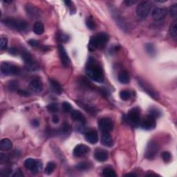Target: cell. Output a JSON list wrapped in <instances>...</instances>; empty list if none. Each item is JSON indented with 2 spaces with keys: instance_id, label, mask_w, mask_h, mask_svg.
Wrapping results in <instances>:
<instances>
[{
  "instance_id": "cell-1",
  "label": "cell",
  "mask_w": 177,
  "mask_h": 177,
  "mask_svg": "<svg viewBox=\"0 0 177 177\" xmlns=\"http://www.w3.org/2000/svg\"><path fill=\"white\" fill-rule=\"evenodd\" d=\"M85 71L87 76L97 83L104 81V74L102 69L93 58H89L87 62Z\"/></svg>"
},
{
  "instance_id": "cell-2",
  "label": "cell",
  "mask_w": 177,
  "mask_h": 177,
  "mask_svg": "<svg viewBox=\"0 0 177 177\" xmlns=\"http://www.w3.org/2000/svg\"><path fill=\"white\" fill-rule=\"evenodd\" d=\"M109 41V35L106 33H100L92 36L89 41L88 48L90 51L101 49L106 46Z\"/></svg>"
},
{
  "instance_id": "cell-3",
  "label": "cell",
  "mask_w": 177,
  "mask_h": 177,
  "mask_svg": "<svg viewBox=\"0 0 177 177\" xmlns=\"http://www.w3.org/2000/svg\"><path fill=\"white\" fill-rule=\"evenodd\" d=\"M2 22L9 29L17 30V31H23L27 27V23L21 19L6 18L4 19Z\"/></svg>"
},
{
  "instance_id": "cell-4",
  "label": "cell",
  "mask_w": 177,
  "mask_h": 177,
  "mask_svg": "<svg viewBox=\"0 0 177 177\" xmlns=\"http://www.w3.org/2000/svg\"><path fill=\"white\" fill-rule=\"evenodd\" d=\"M125 122L132 127H137L140 122V111L138 107H134L129 110L125 117Z\"/></svg>"
},
{
  "instance_id": "cell-5",
  "label": "cell",
  "mask_w": 177,
  "mask_h": 177,
  "mask_svg": "<svg viewBox=\"0 0 177 177\" xmlns=\"http://www.w3.org/2000/svg\"><path fill=\"white\" fill-rule=\"evenodd\" d=\"M159 146L155 140H152L148 143L145 149V156L148 160H153L156 158L158 152Z\"/></svg>"
},
{
  "instance_id": "cell-6",
  "label": "cell",
  "mask_w": 177,
  "mask_h": 177,
  "mask_svg": "<svg viewBox=\"0 0 177 177\" xmlns=\"http://www.w3.org/2000/svg\"><path fill=\"white\" fill-rule=\"evenodd\" d=\"M152 4L149 2H143L136 7V14L140 18L147 17L152 11Z\"/></svg>"
},
{
  "instance_id": "cell-7",
  "label": "cell",
  "mask_w": 177,
  "mask_h": 177,
  "mask_svg": "<svg viewBox=\"0 0 177 177\" xmlns=\"http://www.w3.org/2000/svg\"><path fill=\"white\" fill-rule=\"evenodd\" d=\"M138 84H139V86L142 88L143 91H145L149 96H150L152 98L154 99H158L159 98V95L157 91H156V89L151 85L150 84H149L147 82H146L144 80L138 78Z\"/></svg>"
},
{
  "instance_id": "cell-8",
  "label": "cell",
  "mask_w": 177,
  "mask_h": 177,
  "mask_svg": "<svg viewBox=\"0 0 177 177\" xmlns=\"http://www.w3.org/2000/svg\"><path fill=\"white\" fill-rule=\"evenodd\" d=\"M1 72L4 76L17 75L19 73L18 66L9 62H3L1 65Z\"/></svg>"
},
{
  "instance_id": "cell-9",
  "label": "cell",
  "mask_w": 177,
  "mask_h": 177,
  "mask_svg": "<svg viewBox=\"0 0 177 177\" xmlns=\"http://www.w3.org/2000/svg\"><path fill=\"white\" fill-rule=\"evenodd\" d=\"M25 168L32 172L33 173H37L41 171L42 168V163L41 161L33 158H28L24 162Z\"/></svg>"
},
{
  "instance_id": "cell-10",
  "label": "cell",
  "mask_w": 177,
  "mask_h": 177,
  "mask_svg": "<svg viewBox=\"0 0 177 177\" xmlns=\"http://www.w3.org/2000/svg\"><path fill=\"white\" fill-rule=\"evenodd\" d=\"M98 125L99 129H101L102 133H109L114 129V122L109 118H102V119H101L98 120Z\"/></svg>"
},
{
  "instance_id": "cell-11",
  "label": "cell",
  "mask_w": 177,
  "mask_h": 177,
  "mask_svg": "<svg viewBox=\"0 0 177 177\" xmlns=\"http://www.w3.org/2000/svg\"><path fill=\"white\" fill-rule=\"evenodd\" d=\"M22 58L23 60L24 61L26 65H27V69H29V70L34 71L37 68V65L33 60V57L29 51L26 50H22L21 53Z\"/></svg>"
},
{
  "instance_id": "cell-12",
  "label": "cell",
  "mask_w": 177,
  "mask_h": 177,
  "mask_svg": "<svg viewBox=\"0 0 177 177\" xmlns=\"http://www.w3.org/2000/svg\"><path fill=\"white\" fill-rule=\"evenodd\" d=\"M140 125L145 130H152L156 126V119L150 115H147L142 120H140Z\"/></svg>"
},
{
  "instance_id": "cell-13",
  "label": "cell",
  "mask_w": 177,
  "mask_h": 177,
  "mask_svg": "<svg viewBox=\"0 0 177 177\" xmlns=\"http://www.w3.org/2000/svg\"><path fill=\"white\" fill-rule=\"evenodd\" d=\"M58 51L62 64L65 67H68L69 65H70V58H69L65 47L62 44H59Z\"/></svg>"
},
{
  "instance_id": "cell-14",
  "label": "cell",
  "mask_w": 177,
  "mask_h": 177,
  "mask_svg": "<svg viewBox=\"0 0 177 177\" xmlns=\"http://www.w3.org/2000/svg\"><path fill=\"white\" fill-rule=\"evenodd\" d=\"M25 10L27 13L33 18H38L41 16V11L40 9L31 4H26Z\"/></svg>"
},
{
  "instance_id": "cell-15",
  "label": "cell",
  "mask_w": 177,
  "mask_h": 177,
  "mask_svg": "<svg viewBox=\"0 0 177 177\" xmlns=\"http://www.w3.org/2000/svg\"><path fill=\"white\" fill-rule=\"evenodd\" d=\"M89 150H90V149L88 146L83 144H80L74 148L73 154L75 157H82V156L87 154L89 152Z\"/></svg>"
},
{
  "instance_id": "cell-16",
  "label": "cell",
  "mask_w": 177,
  "mask_h": 177,
  "mask_svg": "<svg viewBox=\"0 0 177 177\" xmlns=\"http://www.w3.org/2000/svg\"><path fill=\"white\" fill-rule=\"evenodd\" d=\"M167 12L168 11L165 8H156L153 10L152 16L156 21H161L166 17Z\"/></svg>"
},
{
  "instance_id": "cell-17",
  "label": "cell",
  "mask_w": 177,
  "mask_h": 177,
  "mask_svg": "<svg viewBox=\"0 0 177 177\" xmlns=\"http://www.w3.org/2000/svg\"><path fill=\"white\" fill-rule=\"evenodd\" d=\"M29 88L34 93H40L42 91L43 84L39 78H35L30 81Z\"/></svg>"
},
{
  "instance_id": "cell-18",
  "label": "cell",
  "mask_w": 177,
  "mask_h": 177,
  "mask_svg": "<svg viewBox=\"0 0 177 177\" xmlns=\"http://www.w3.org/2000/svg\"><path fill=\"white\" fill-rule=\"evenodd\" d=\"M108 152L107 151L103 150V149L98 148L96 149L94 152V158H96V161L99 162H104L108 158Z\"/></svg>"
},
{
  "instance_id": "cell-19",
  "label": "cell",
  "mask_w": 177,
  "mask_h": 177,
  "mask_svg": "<svg viewBox=\"0 0 177 177\" xmlns=\"http://www.w3.org/2000/svg\"><path fill=\"white\" fill-rule=\"evenodd\" d=\"M76 102L79 104L80 107H82V108L85 110L87 112L89 113V114H91V115H96V114H97V113H98V109H97L95 106H94V105L88 104L85 102H83V101H77Z\"/></svg>"
},
{
  "instance_id": "cell-20",
  "label": "cell",
  "mask_w": 177,
  "mask_h": 177,
  "mask_svg": "<svg viewBox=\"0 0 177 177\" xmlns=\"http://www.w3.org/2000/svg\"><path fill=\"white\" fill-rule=\"evenodd\" d=\"M85 139L87 142L91 143V144H96L98 141V135L96 130H89L86 132Z\"/></svg>"
},
{
  "instance_id": "cell-21",
  "label": "cell",
  "mask_w": 177,
  "mask_h": 177,
  "mask_svg": "<svg viewBox=\"0 0 177 177\" xmlns=\"http://www.w3.org/2000/svg\"><path fill=\"white\" fill-rule=\"evenodd\" d=\"M101 143L105 147H111L114 145V140L112 136L108 132H103L101 136Z\"/></svg>"
},
{
  "instance_id": "cell-22",
  "label": "cell",
  "mask_w": 177,
  "mask_h": 177,
  "mask_svg": "<svg viewBox=\"0 0 177 177\" xmlns=\"http://www.w3.org/2000/svg\"><path fill=\"white\" fill-rule=\"evenodd\" d=\"M71 117L73 120L81 122L82 124H85L86 123L85 117L78 110H73L71 113Z\"/></svg>"
},
{
  "instance_id": "cell-23",
  "label": "cell",
  "mask_w": 177,
  "mask_h": 177,
  "mask_svg": "<svg viewBox=\"0 0 177 177\" xmlns=\"http://www.w3.org/2000/svg\"><path fill=\"white\" fill-rule=\"evenodd\" d=\"M49 84L52 90L58 95H60L62 93V88L60 83L53 79H49Z\"/></svg>"
},
{
  "instance_id": "cell-24",
  "label": "cell",
  "mask_w": 177,
  "mask_h": 177,
  "mask_svg": "<svg viewBox=\"0 0 177 177\" xmlns=\"http://www.w3.org/2000/svg\"><path fill=\"white\" fill-rule=\"evenodd\" d=\"M12 148V143L9 138H4L0 141V150L2 151H9Z\"/></svg>"
},
{
  "instance_id": "cell-25",
  "label": "cell",
  "mask_w": 177,
  "mask_h": 177,
  "mask_svg": "<svg viewBox=\"0 0 177 177\" xmlns=\"http://www.w3.org/2000/svg\"><path fill=\"white\" fill-rule=\"evenodd\" d=\"M118 79L120 83L126 84L130 82V76L127 71H122L119 74Z\"/></svg>"
},
{
  "instance_id": "cell-26",
  "label": "cell",
  "mask_w": 177,
  "mask_h": 177,
  "mask_svg": "<svg viewBox=\"0 0 177 177\" xmlns=\"http://www.w3.org/2000/svg\"><path fill=\"white\" fill-rule=\"evenodd\" d=\"M44 25L42 22H36L33 25V32L36 35H42L44 33Z\"/></svg>"
},
{
  "instance_id": "cell-27",
  "label": "cell",
  "mask_w": 177,
  "mask_h": 177,
  "mask_svg": "<svg viewBox=\"0 0 177 177\" xmlns=\"http://www.w3.org/2000/svg\"><path fill=\"white\" fill-rule=\"evenodd\" d=\"M79 84H80V85L84 87V88H86V89H93V85H92V84L90 81L88 79L85 77H80V78H79Z\"/></svg>"
},
{
  "instance_id": "cell-28",
  "label": "cell",
  "mask_w": 177,
  "mask_h": 177,
  "mask_svg": "<svg viewBox=\"0 0 177 177\" xmlns=\"http://www.w3.org/2000/svg\"><path fill=\"white\" fill-rule=\"evenodd\" d=\"M91 163L90 162H87V161H84V162H81L78 163V165L76 166V168L77 170L80 171H86L88 170L91 168Z\"/></svg>"
},
{
  "instance_id": "cell-29",
  "label": "cell",
  "mask_w": 177,
  "mask_h": 177,
  "mask_svg": "<svg viewBox=\"0 0 177 177\" xmlns=\"http://www.w3.org/2000/svg\"><path fill=\"white\" fill-rule=\"evenodd\" d=\"M102 175L105 177H116L117 175L115 171L112 168L107 167L102 170Z\"/></svg>"
},
{
  "instance_id": "cell-30",
  "label": "cell",
  "mask_w": 177,
  "mask_h": 177,
  "mask_svg": "<svg viewBox=\"0 0 177 177\" xmlns=\"http://www.w3.org/2000/svg\"><path fill=\"white\" fill-rule=\"evenodd\" d=\"M145 48L148 55H150V56H154L156 55V48L153 44H146L145 45Z\"/></svg>"
},
{
  "instance_id": "cell-31",
  "label": "cell",
  "mask_w": 177,
  "mask_h": 177,
  "mask_svg": "<svg viewBox=\"0 0 177 177\" xmlns=\"http://www.w3.org/2000/svg\"><path fill=\"white\" fill-rule=\"evenodd\" d=\"M55 164L53 162H48L47 165H46L44 172L47 175H50L53 173V172L55 170Z\"/></svg>"
},
{
  "instance_id": "cell-32",
  "label": "cell",
  "mask_w": 177,
  "mask_h": 177,
  "mask_svg": "<svg viewBox=\"0 0 177 177\" xmlns=\"http://www.w3.org/2000/svg\"><path fill=\"white\" fill-rule=\"evenodd\" d=\"M148 115H150V116L153 117L154 119H155L156 120L158 119L159 117L161 116V113L160 110H158L156 108H151L149 109L148 111Z\"/></svg>"
},
{
  "instance_id": "cell-33",
  "label": "cell",
  "mask_w": 177,
  "mask_h": 177,
  "mask_svg": "<svg viewBox=\"0 0 177 177\" xmlns=\"http://www.w3.org/2000/svg\"><path fill=\"white\" fill-rule=\"evenodd\" d=\"M7 87L9 91L12 92L15 91H18V84H17V82L15 80L9 81V83H8Z\"/></svg>"
},
{
  "instance_id": "cell-34",
  "label": "cell",
  "mask_w": 177,
  "mask_h": 177,
  "mask_svg": "<svg viewBox=\"0 0 177 177\" xmlns=\"http://www.w3.org/2000/svg\"><path fill=\"white\" fill-rule=\"evenodd\" d=\"M170 35L174 38H176L177 36V22L174 21L170 28Z\"/></svg>"
},
{
  "instance_id": "cell-35",
  "label": "cell",
  "mask_w": 177,
  "mask_h": 177,
  "mask_svg": "<svg viewBox=\"0 0 177 177\" xmlns=\"http://www.w3.org/2000/svg\"><path fill=\"white\" fill-rule=\"evenodd\" d=\"M86 25H87V27H88V29H89L90 30L95 29L96 24H95V22L94 19L92 18V17H87L86 19Z\"/></svg>"
},
{
  "instance_id": "cell-36",
  "label": "cell",
  "mask_w": 177,
  "mask_h": 177,
  "mask_svg": "<svg viewBox=\"0 0 177 177\" xmlns=\"http://www.w3.org/2000/svg\"><path fill=\"white\" fill-rule=\"evenodd\" d=\"M169 14L172 18H176L177 16V4H173L169 9Z\"/></svg>"
},
{
  "instance_id": "cell-37",
  "label": "cell",
  "mask_w": 177,
  "mask_h": 177,
  "mask_svg": "<svg viewBox=\"0 0 177 177\" xmlns=\"http://www.w3.org/2000/svg\"><path fill=\"white\" fill-rule=\"evenodd\" d=\"M120 98H121L122 101H128L131 98V94L129 91L123 90L120 93Z\"/></svg>"
},
{
  "instance_id": "cell-38",
  "label": "cell",
  "mask_w": 177,
  "mask_h": 177,
  "mask_svg": "<svg viewBox=\"0 0 177 177\" xmlns=\"http://www.w3.org/2000/svg\"><path fill=\"white\" fill-rule=\"evenodd\" d=\"M47 108L48 109V112H50L51 113H55L57 112L58 111V105L55 103V102H52V103H50L49 104L47 105Z\"/></svg>"
},
{
  "instance_id": "cell-39",
  "label": "cell",
  "mask_w": 177,
  "mask_h": 177,
  "mask_svg": "<svg viewBox=\"0 0 177 177\" xmlns=\"http://www.w3.org/2000/svg\"><path fill=\"white\" fill-rule=\"evenodd\" d=\"M61 132L64 134H66L70 132V126H69L68 122L65 121L62 123V125L61 127Z\"/></svg>"
},
{
  "instance_id": "cell-40",
  "label": "cell",
  "mask_w": 177,
  "mask_h": 177,
  "mask_svg": "<svg viewBox=\"0 0 177 177\" xmlns=\"http://www.w3.org/2000/svg\"><path fill=\"white\" fill-rule=\"evenodd\" d=\"M8 45V40L6 37H2L1 40H0V48L1 50L4 51L6 49Z\"/></svg>"
},
{
  "instance_id": "cell-41",
  "label": "cell",
  "mask_w": 177,
  "mask_h": 177,
  "mask_svg": "<svg viewBox=\"0 0 177 177\" xmlns=\"http://www.w3.org/2000/svg\"><path fill=\"white\" fill-rule=\"evenodd\" d=\"M62 109L65 112H70L72 110V107L70 103H69L68 102H62Z\"/></svg>"
},
{
  "instance_id": "cell-42",
  "label": "cell",
  "mask_w": 177,
  "mask_h": 177,
  "mask_svg": "<svg viewBox=\"0 0 177 177\" xmlns=\"http://www.w3.org/2000/svg\"><path fill=\"white\" fill-rule=\"evenodd\" d=\"M161 156H162L163 160L165 161V162H168V161H170V158H171L170 153L168 152H163L162 153V154H161Z\"/></svg>"
},
{
  "instance_id": "cell-43",
  "label": "cell",
  "mask_w": 177,
  "mask_h": 177,
  "mask_svg": "<svg viewBox=\"0 0 177 177\" xmlns=\"http://www.w3.org/2000/svg\"><path fill=\"white\" fill-rule=\"evenodd\" d=\"M12 172V170L10 168H5L4 170H2L0 175L2 176H10V174Z\"/></svg>"
},
{
  "instance_id": "cell-44",
  "label": "cell",
  "mask_w": 177,
  "mask_h": 177,
  "mask_svg": "<svg viewBox=\"0 0 177 177\" xmlns=\"http://www.w3.org/2000/svg\"><path fill=\"white\" fill-rule=\"evenodd\" d=\"M28 43L29 44L30 46H31L33 47H39V42H38V41L35 40H30L28 41Z\"/></svg>"
},
{
  "instance_id": "cell-45",
  "label": "cell",
  "mask_w": 177,
  "mask_h": 177,
  "mask_svg": "<svg viewBox=\"0 0 177 177\" xmlns=\"http://www.w3.org/2000/svg\"><path fill=\"white\" fill-rule=\"evenodd\" d=\"M136 3L137 1H136V0H125V1H124V4L126 5L127 6H133V5Z\"/></svg>"
},
{
  "instance_id": "cell-46",
  "label": "cell",
  "mask_w": 177,
  "mask_h": 177,
  "mask_svg": "<svg viewBox=\"0 0 177 177\" xmlns=\"http://www.w3.org/2000/svg\"><path fill=\"white\" fill-rule=\"evenodd\" d=\"M17 93H18L19 96H23V97H28V96H30L29 95L30 94L29 93V92L26 91L24 90H18L17 91Z\"/></svg>"
},
{
  "instance_id": "cell-47",
  "label": "cell",
  "mask_w": 177,
  "mask_h": 177,
  "mask_svg": "<svg viewBox=\"0 0 177 177\" xmlns=\"http://www.w3.org/2000/svg\"><path fill=\"white\" fill-rule=\"evenodd\" d=\"M12 176L13 177H23L24 176V174H23L21 170H20V169H17L16 172H15V173L13 174V175H12Z\"/></svg>"
},
{
  "instance_id": "cell-48",
  "label": "cell",
  "mask_w": 177,
  "mask_h": 177,
  "mask_svg": "<svg viewBox=\"0 0 177 177\" xmlns=\"http://www.w3.org/2000/svg\"><path fill=\"white\" fill-rule=\"evenodd\" d=\"M7 160H8L7 156L4 154H1V155H0V162H1V163H6V161Z\"/></svg>"
},
{
  "instance_id": "cell-49",
  "label": "cell",
  "mask_w": 177,
  "mask_h": 177,
  "mask_svg": "<svg viewBox=\"0 0 177 177\" xmlns=\"http://www.w3.org/2000/svg\"><path fill=\"white\" fill-rule=\"evenodd\" d=\"M31 125H32V126H33V127H37L39 126V125H40V122H39V120H37V119L33 120L32 121H31Z\"/></svg>"
},
{
  "instance_id": "cell-50",
  "label": "cell",
  "mask_w": 177,
  "mask_h": 177,
  "mask_svg": "<svg viewBox=\"0 0 177 177\" xmlns=\"http://www.w3.org/2000/svg\"><path fill=\"white\" fill-rule=\"evenodd\" d=\"M9 53L12 55H15L17 53V49L15 47H12L9 49Z\"/></svg>"
},
{
  "instance_id": "cell-51",
  "label": "cell",
  "mask_w": 177,
  "mask_h": 177,
  "mask_svg": "<svg viewBox=\"0 0 177 177\" xmlns=\"http://www.w3.org/2000/svg\"><path fill=\"white\" fill-rule=\"evenodd\" d=\"M68 40H69V37H68V35H62L60 37V40L62 41V42H66V41H68Z\"/></svg>"
},
{
  "instance_id": "cell-52",
  "label": "cell",
  "mask_w": 177,
  "mask_h": 177,
  "mask_svg": "<svg viewBox=\"0 0 177 177\" xmlns=\"http://www.w3.org/2000/svg\"><path fill=\"white\" fill-rule=\"evenodd\" d=\"M52 121L53 123L57 124V123H58L59 121H60V119H59V118L58 116H53V119H52Z\"/></svg>"
},
{
  "instance_id": "cell-53",
  "label": "cell",
  "mask_w": 177,
  "mask_h": 177,
  "mask_svg": "<svg viewBox=\"0 0 177 177\" xmlns=\"http://www.w3.org/2000/svg\"><path fill=\"white\" fill-rule=\"evenodd\" d=\"M64 2H65V4L66 5V6H69V7L71 6V4H72V3H71V1H65Z\"/></svg>"
},
{
  "instance_id": "cell-54",
  "label": "cell",
  "mask_w": 177,
  "mask_h": 177,
  "mask_svg": "<svg viewBox=\"0 0 177 177\" xmlns=\"http://www.w3.org/2000/svg\"><path fill=\"white\" fill-rule=\"evenodd\" d=\"M125 176H136L137 175L136 174L134 173H130V174H125Z\"/></svg>"
},
{
  "instance_id": "cell-55",
  "label": "cell",
  "mask_w": 177,
  "mask_h": 177,
  "mask_svg": "<svg viewBox=\"0 0 177 177\" xmlns=\"http://www.w3.org/2000/svg\"><path fill=\"white\" fill-rule=\"evenodd\" d=\"M156 2L158 3H164V2H167V0H164V1H161V0H156Z\"/></svg>"
}]
</instances>
